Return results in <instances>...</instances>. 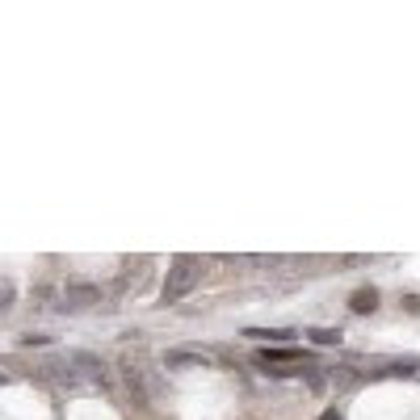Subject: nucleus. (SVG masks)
Returning <instances> with one entry per match:
<instances>
[{"instance_id": "f257e3e1", "label": "nucleus", "mask_w": 420, "mask_h": 420, "mask_svg": "<svg viewBox=\"0 0 420 420\" xmlns=\"http://www.w3.org/2000/svg\"><path fill=\"white\" fill-rule=\"evenodd\" d=\"M198 281H202V257H177L164 281V303H181Z\"/></svg>"}, {"instance_id": "f03ea898", "label": "nucleus", "mask_w": 420, "mask_h": 420, "mask_svg": "<svg viewBox=\"0 0 420 420\" xmlns=\"http://www.w3.org/2000/svg\"><path fill=\"white\" fill-rule=\"evenodd\" d=\"M101 303V286L89 278H68L63 281V307H72V311H85V307H93Z\"/></svg>"}, {"instance_id": "7ed1b4c3", "label": "nucleus", "mask_w": 420, "mask_h": 420, "mask_svg": "<svg viewBox=\"0 0 420 420\" xmlns=\"http://www.w3.org/2000/svg\"><path fill=\"white\" fill-rule=\"evenodd\" d=\"M122 382H126V391H131V399L135 404H151V395H156V387H151V378L143 366L135 362H122Z\"/></svg>"}, {"instance_id": "20e7f679", "label": "nucleus", "mask_w": 420, "mask_h": 420, "mask_svg": "<svg viewBox=\"0 0 420 420\" xmlns=\"http://www.w3.org/2000/svg\"><path fill=\"white\" fill-rule=\"evenodd\" d=\"M164 366H168V370H189V366H210V353H206V349H168V353H164Z\"/></svg>"}, {"instance_id": "39448f33", "label": "nucleus", "mask_w": 420, "mask_h": 420, "mask_svg": "<svg viewBox=\"0 0 420 420\" xmlns=\"http://www.w3.org/2000/svg\"><path fill=\"white\" fill-rule=\"evenodd\" d=\"M244 336H252V340H290L294 328H248Z\"/></svg>"}, {"instance_id": "423d86ee", "label": "nucleus", "mask_w": 420, "mask_h": 420, "mask_svg": "<svg viewBox=\"0 0 420 420\" xmlns=\"http://www.w3.org/2000/svg\"><path fill=\"white\" fill-rule=\"evenodd\" d=\"M298 353L294 349H261L257 353V366H278V362H294Z\"/></svg>"}, {"instance_id": "0eeeda50", "label": "nucleus", "mask_w": 420, "mask_h": 420, "mask_svg": "<svg viewBox=\"0 0 420 420\" xmlns=\"http://www.w3.org/2000/svg\"><path fill=\"white\" fill-rule=\"evenodd\" d=\"M349 307H353L357 316H366V311H374V307H378V294H374V290H357V294L349 298Z\"/></svg>"}, {"instance_id": "6e6552de", "label": "nucleus", "mask_w": 420, "mask_h": 420, "mask_svg": "<svg viewBox=\"0 0 420 420\" xmlns=\"http://www.w3.org/2000/svg\"><path fill=\"white\" fill-rule=\"evenodd\" d=\"M316 345H340V328H311L307 332Z\"/></svg>"}, {"instance_id": "1a4fd4ad", "label": "nucleus", "mask_w": 420, "mask_h": 420, "mask_svg": "<svg viewBox=\"0 0 420 420\" xmlns=\"http://www.w3.org/2000/svg\"><path fill=\"white\" fill-rule=\"evenodd\" d=\"M13 294H17V290H13V281L0 278V316H4L9 307H13Z\"/></svg>"}, {"instance_id": "9d476101", "label": "nucleus", "mask_w": 420, "mask_h": 420, "mask_svg": "<svg viewBox=\"0 0 420 420\" xmlns=\"http://www.w3.org/2000/svg\"><path fill=\"white\" fill-rule=\"evenodd\" d=\"M320 420H345V416H340L336 408H328V412H324V416H320Z\"/></svg>"}, {"instance_id": "9b49d317", "label": "nucleus", "mask_w": 420, "mask_h": 420, "mask_svg": "<svg viewBox=\"0 0 420 420\" xmlns=\"http://www.w3.org/2000/svg\"><path fill=\"white\" fill-rule=\"evenodd\" d=\"M0 382H4V374H0Z\"/></svg>"}]
</instances>
